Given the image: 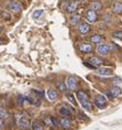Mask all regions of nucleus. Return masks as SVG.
<instances>
[{
  "label": "nucleus",
  "instance_id": "1",
  "mask_svg": "<svg viewBox=\"0 0 122 130\" xmlns=\"http://www.w3.org/2000/svg\"><path fill=\"white\" fill-rule=\"evenodd\" d=\"M95 105L97 106L98 108H100V109H105L106 107H107V105H108L106 97L104 95L96 96V98H95Z\"/></svg>",
  "mask_w": 122,
  "mask_h": 130
},
{
  "label": "nucleus",
  "instance_id": "2",
  "mask_svg": "<svg viewBox=\"0 0 122 130\" xmlns=\"http://www.w3.org/2000/svg\"><path fill=\"white\" fill-rule=\"evenodd\" d=\"M85 18H86V20H87L88 22H90V23H94V22H96V21H97V19H98L97 12L94 11L92 9H90V10H88L87 12H86Z\"/></svg>",
  "mask_w": 122,
  "mask_h": 130
},
{
  "label": "nucleus",
  "instance_id": "3",
  "mask_svg": "<svg viewBox=\"0 0 122 130\" xmlns=\"http://www.w3.org/2000/svg\"><path fill=\"white\" fill-rule=\"evenodd\" d=\"M77 8H78V4L76 1H74V0H70V1L66 2L65 5V10L69 12V13H74L77 10Z\"/></svg>",
  "mask_w": 122,
  "mask_h": 130
},
{
  "label": "nucleus",
  "instance_id": "4",
  "mask_svg": "<svg viewBox=\"0 0 122 130\" xmlns=\"http://www.w3.org/2000/svg\"><path fill=\"white\" fill-rule=\"evenodd\" d=\"M97 52L100 55H104L105 56V55H108L111 52V47L107 44H99L97 47Z\"/></svg>",
  "mask_w": 122,
  "mask_h": 130
},
{
  "label": "nucleus",
  "instance_id": "5",
  "mask_svg": "<svg viewBox=\"0 0 122 130\" xmlns=\"http://www.w3.org/2000/svg\"><path fill=\"white\" fill-rule=\"evenodd\" d=\"M121 88L119 86H114V87H112V88L110 90H107L106 92V94H107V96H109L110 98H114V97H118L119 95L121 94Z\"/></svg>",
  "mask_w": 122,
  "mask_h": 130
},
{
  "label": "nucleus",
  "instance_id": "6",
  "mask_svg": "<svg viewBox=\"0 0 122 130\" xmlns=\"http://www.w3.org/2000/svg\"><path fill=\"white\" fill-rule=\"evenodd\" d=\"M19 127H20L21 130H29L30 127H31L30 120H29L28 118L22 117V118H20V120H19Z\"/></svg>",
  "mask_w": 122,
  "mask_h": 130
},
{
  "label": "nucleus",
  "instance_id": "7",
  "mask_svg": "<svg viewBox=\"0 0 122 130\" xmlns=\"http://www.w3.org/2000/svg\"><path fill=\"white\" fill-rule=\"evenodd\" d=\"M60 115H63L64 117H66V118H69V117H72L74 115V111L72 108H69L68 106H63L62 108L59 110Z\"/></svg>",
  "mask_w": 122,
  "mask_h": 130
},
{
  "label": "nucleus",
  "instance_id": "8",
  "mask_svg": "<svg viewBox=\"0 0 122 130\" xmlns=\"http://www.w3.org/2000/svg\"><path fill=\"white\" fill-rule=\"evenodd\" d=\"M66 84H67V86H68V88L72 90H75L77 88V79L73 76H69L68 78L66 79Z\"/></svg>",
  "mask_w": 122,
  "mask_h": 130
},
{
  "label": "nucleus",
  "instance_id": "9",
  "mask_svg": "<svg viewBox=\"0 0 122 130\" xmlns=\"http://www.w3.org/2000/svg\"><path fill=\"white\" fill-rule=\"evenodd\" d=\"M8 8L10 9L12 12H15V13H18V12H20L22 10V6L19 4V2H17V1L10 2V5L8 6Z\"/></svg>",
  "mask_w": 122,
  "mask_h": 130
},
{
  "label": "nucleus",
  "instance_id": "10",
  "mask_svg": "<svg viewBox=\"0 0 122 130\" xmlns=\"http://www.w3.org/2000/svg\"><path fill=\"white\" fill-rule=\"evenodd\" d=\"M79 50L84 53H89L92 51V45L88 43H80L79 44Z\"/></svg>",
  "mask_w": 122,
  "mask_h": 130
},
{
  "label": "nucleus",
  "instance_id": "11",
  "mask_svg": "<svg viewBox=\"0 0 122 130\" xmlns=\"http://www.w3.org/2000/svg\"><path fill=\"white\" fill-rule=\"evenodd\" d=\"M76 96H77V98H78L80 100V103L82 102H85V100H88L89 99V97H88V94L84 92V90H78V92L76 93Z\"/></svg>",
  "mask_w": 122,
  "mask_h": 130
},
{
  "label": "nucleus",
  "instance_id": "12",
  "mask_svg": "<svg viewBox=\"0 0 122 130\" xmlns=\"http://www.w3.org/2000/svg\"><path fill=\"white\" fill-rule=\"evenodd\" d=\"M78 31L80 34H86L90 31V27H89V24H87V23H80L78 27Z\"/></svg>",
  "mask_w": 122,
  "mask_h": 130
},
{
  "label": "nucleus",
  "instance_id": "13",
  "mask_svg": "<svg viewBox=\"0 0 122 130\" xmlns=\"http://www.w3.org/2000/svg\"><path fill=\"white\" fill-rule=\"evenodd\" d=\"M112 10H113L114 13H118V14L122 13V2L115 1L113 4V6H112Z\"/></svg>",
  "mask_w": 122,
  "mask_h": 130
},
{
  "label": "nucleus",
  "instance_id": "14",
  "mask_svg": "<svg viewBox=\"0 0 122 130\" xmlns=\"http://www.w3.org/2000/svg\"><path fill=\"white\" fill-rule=\"evenodd\" d=\"M60 126H62L64 129H69L70 126H72V121L69 120V118H66V117H64V118L60 120Z\"/></svg>",
  "mask_w": 122,
  "mask_h": 130
},
{
  "label": "nucleus",
  "instance_id": "15",
  "mask_svg": "<svg viewBox=\"0 0 122 130\" xmlns=\"http://www.w3.org/2000/svg\"><path fill=\"white\" fill-rule=\"evenodd\" d=\"M46 96H47V98H49L50 100L54 102V100L57 98V93H56V90H54V89H49L46 92Z\"/></svg>",
  "mask_w": 122,
  "mask_h": 130
},
{
  "label": "nucleus",
  "instance_id": "16",
  "mask_svg": "<svg viewBox=\"0 0 122 130\" xmlns=\"http://www.w3.org/2000/svg\"><path fill=\"white\" fill-rule=\"evenodd\" d=\"M90 41L92 42V43H95V44H99V43H101V42L104 41V37H101V35H99V34H95V35H92V37L90 38Z\"/></svg>",
  "mask_w": 122,
  "mask_h": 130
},
{
  "label": "nucleus",
  "instance_id": "17",
  "mask_svg": "<svg viewBox=\"0 0 122 130\" xmlns=\"http://www.w3.org/2000/svg\"><path fill=\"white\" fill-rule=\"evenodd\" d=\"M90 9H92L94 11H99V10H101L102 9V5L100 4L99 1H94V2H91L90 4Z\"/></svg>",
  "mask_w": 122,
  "mask_h": 130
},
{
  "label": "nucleus",
  "instance_id": "18",
  "mask_svg": "<svg viewBox=\"0 0 122 130\" xmlns=\"http://www.w3.org/2000/svg\"><path fill=\"white\" fill-rule=\"evenodd\" d=\"M56 86H57V88H58L60 92H63V93H66V92H67V89H68V86H67V84L63 83V82H60V80L56 83Z\"/></svg>",
  "mask_w": 122,
  "mask_h": 130
},
{
  "label": "nucleus",
  "instance_id": "19",
  "mask_svg": "<svg viewBox=\"0 0 122 130\" xmlns=\"http://www.w3.org/2000/svg\"><path fill=\"white\" fill-rule=\"evenodd\" d=\"M89 62H90L91 64H94L95 66H98V65H101L102 63H104V61H102L101 58L97 57V56H92V57H90V60H89Z\"/></svg>",
  "mask_w": 122,
  "mask_h": 130
},
{
  "label": "nucleus",
  "instance_id": "20",
  "mask_svg": "<svg viewBox=\"0 0 122 130\" xmlns=\"http://www.w3.org/2000/svg\"><path fill=\"white\" fill-rule=\"evenodd\" d=\"M82 106H83V108L86 109L87 111H91V110H92V105H91V103L89 102V100L82 102Z\"/></svg>",
  "mask_w": 122,
  "mask_h": 130
},
{
  "label": "nucleus",
  "instance_id": "21",
  "mask_svg": "<svg viewBox=\"0 0 122 130\" xmlns=\"http://www.w3.org/2000/svg\"><path fill=\"white\" fill-rule=\"evenodd\" d=\"M98 73L101 74V75H111L112 71L110 69H107V67H101V69L98 70Z\"/></svg>",
  "mask_w": 122,
  "mask_h": 130
},
{
  "label": "nucleus",
  "instance_id": "22",
  "mask_svg": "<svg viewBox=\"0 0 122 130\" xmlns=\"http://www.w3.org/2000/svg\"><path fill=\"white\" fill-rule=\"evenodd\" d=\"M32 130H44V127L41 122L34 121L33 125H32Z\"/></svg>",
  "mask_w": 122,
  "mask_h": 130
},
{
  "label": "nucleus",
  "instance_id": "23",
  "mask_svg": "<svg viewBox=\"0 0 122 130\" xmlns=\"http://www.w3.org/2000/svg\"><path fill=\"white\" fill-rule=\"evenodd\" d=\"M80 21V17L78 14H76V15H73L72 18L69 19V23L72 24V25H74V24H77L78 22Z\"/></svg>",
  "mask_w": 122,
  "mask_h": 130
},
{
  "label": "nucleus",
  "instance_id": "24",
  "mask_svg": "<svg viewBox=\"0 0 122 130\" xmlns=\"http://www.w3.org/2000/svg\"><path fill=\"white\" fill-rule=\"evenodd\" d=\"M51 120H52V123L55 127H58V126H60V120H58L56 118V117H52V118H51Z\"/></svg>",
  "mask_w": 122,
  "mask_h": 130
},
{
  "label": "nucleus",
  "instance_id": "25",
  "mask_svg": "<svg viewBox=\"0 0 122 130\" xmlns=\"http://www.w3.org/2000/svg\"><path fill=\"white\" fill-rule=\"evenodd\" d=\"M24 100H27L25 99V96H18V105L19 106H22L23 105V103H24Z\"/></svg>",
  "mask_w": 122,
  "mask_h": 130
},
{
  "label": "nucleus",
  "instance_id": "26",
  "mask_svg": "<svg viewBox=\"0 0 122 130\" xmlns=\"http://www.w3.org/2000/svg\"><path fill=\"white\" fill-rule=\"evenodd\" d=\"M78 118L82 119V120H85V121H88V120H89L88 117L86 116L85 113H83V112H78Z\"/></svg>",
  "mask_w": 122,
  "mask_h": 130
},
{
  "label": "nucleus",
  "instance_id": "27",
  "mask_svg": "<svg viewBox=\"0 0 122 130\" xmlns=\"http://www.w3.org/2000/svg\"><path fill=\"white\" fill-rule=\"evenodd\" d=\"M43 13V11L42 10H36V11H34V13H33V18L34 19H37L38 17H40L41 14Z\"/></svg>",
  "mask_w": 122,
  "mask_h": 130
},
{
  "label": "nucleus",
  "instance_id": "28",
  "mask_svg": "<svg viewBox=\"0 0 122 130\" xmlns=\"http://www.w3.org/2000/svg\"><path fill=\"white\" fill-rule=\"evenodd\" d=\"M0 111H1V119H4V118H7L8 117V115H7V111L2 108L1 107V109H0Z\"/></svg>",
  "mask_w": 122,
  "mask_h": 130
},
{
  "label": "nucleus",
  "instance_id": "29",
  "mask_svg": "<svg viewBox=\"0 0 122 130\" xmlns=\"http://www.w3.org/2000/svg\"><path fill=\"white\" fill-rule=\"evenodd\" d=\"M67 97H68V100H70V102H72L73 105L76 106V102H75V99L73 98V95H70V94H67Z\"/></svg>",
  "mask_w": 122,
  "mask_h": 130
},
{
  "label": "nucleus",
  "instance_id": "30",
  "mask_svg": "<svg viewBox=\"0 0 122 130\" xmlns=\"http://www.w3.org/2000/svg\"><path fill=\"white\" fill-rule=\"evenodd\" d=\"M113 37L117 38V39L120 38L121 40H122V32H114V33H113Z\"/></svg>",
  "mask_w": 122,
  "mask_h": 130
},
{
  "label": "nucleus",
  "instance_id": "31",
  "mask_svg": "<svg viewBox=\"0 0 122 130\" xmlns=\"http://www.w3.org/2000/svg\"><path fill=\"white\" fill-rule=\"evenodd\" d=\"M84 64L86 65V66H88V67H90V69H96V67H97V66H95V65L94 64H89V63H87V62H84Z\"/></svg>",
  "mask_w": 122,
  "mask_h": 130
},
{
  "label": "nucleus",
  "instance_id": "32",
  "mask_svg": "<svg viewBox=\"0 0 122 130\" xmlns=\"http://www.w3.org/2000/svg\"><path fill=\"white\" fill-rule=\"evenodd\" d=\"M115 80H113V83L114 84H118V85H120L121 84V80H120V78H114Z\"/></svg>",
  "mask_w": 122,
  "mask_h": 130
},
{
  "label": "nucleus",
  "instance_id": "33",
  "mask_svg": "<svg viewBox=\"0 0 122 130\" xmlns=\"http://www.w3.org/2000/svg\"><path fill=\"white\" fill-rule=\"evenodd\" d=\"M78 1H85V0H78Z\"/></svg>",
  "mask_w": 122,
  "mask_h": 130
}]
</instances>
